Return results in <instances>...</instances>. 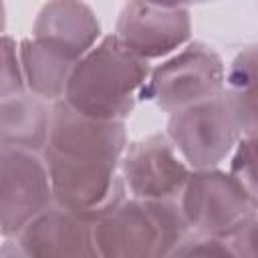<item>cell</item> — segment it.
Segmentation results:
<instances>
[{
  "mask_svg": "<svg viewBox=\"0 0 258 258\" xmlns=\"http://www.w3.org/2000/svg\"><path fill=\"white\" fill-rule=\"evenodd\" d=\"M149 71V60L133 54L115 34H105L73 62L62 99L83 115L125 121Z\"/></svg>",
  "mask_w": 258,
  "mask_h": 258,
  "instance_id": "6da1fadb",
  "label": "cell"
},
{
  "mask_svg": "<svg viewBox=\"0 0 258 258\" xmlns=\"http://www.w3.org/2000/svg\"><path fill=\"white\" fill-rule=\"evenodd\" d=\"M165 135L191 169L218 167L244 135H256V103L230 89L169 113Z\"/></svg>",
  "mask_w": 258,
  "mask_h": 258,
  "instance_id": "7a4b0ae2",
  "label": "cell"
},
{
  "mask_svg": "<svg viewBox=\"0 0 258 258\" xmlns=\"http://www.w3.org/2000/svg\"><path fill=\"white\" fill-rule=\"evenodd\" d=\"M187 234L177 200L125 198L113 212L91 222L93 246L103 258L171 256Z\"/></svg>",
  "mask_w": 258,
  "mask_h": 258,
  "instance_id": "3957f363",
  "label": "cell"
},
{
  "mask_svg": "<svg viewBox=\"0 0 258 258\" xmlns=\"http://www.w3.org/2000/svg\"><path fill=\"white\" fill-rule=\"evenodd\" d=\"M224 77L226 64L216 48L202 40H189L149 71L139 99L173 113L222 91Z\"/></svg>",
  "mask_w": 258,
  "mask_h": 258,
  "instance_id": "277c9868",
  "label": "cell"
},
{
  "mask_svg": "<svg viewBox=\"0 0 258 258\" xmlns=\"http://www.w3.org/2000/svg\"><path fill=\"white\" fill-rule=\"evenodd\" d=\"M42 157L48 169L52 202L87 222L103 218L127 198L117 165L69 157L46 147Z\"/></svg>",
  "mask_w": 258,
  "mask_h": 258,
  "instance_id": "5b68a950",
  "label": "cell"
},
{
  "mask_svg": "<svg viewBox=\"0 0 258 258\" xmlns=\"http://www.w3.org/2000/svg\"><path fill=\"white\" fill-rule=\"evenodd\" d=\"M191 232L228 238L256 216L258 202L218 167L191 169L177 198Z\"/></svg>",
  "mask_w": 258,
  "mask_h": 258,
  "instance_id": "8992f818",
  "label": "cell"
},
{
  "mask_svg": "<svg viewBox=\"0 0 258 258\" xmlns=\"http://www.w3.org/2000/svg\"><path fill=\"white\" fill-rule=\"evenodd\" d=\"M52 204L42 151L0 147V238H14Z\"/></svg>",
  "mask_w": 258,
  "mask_h": 258,
  "instance_id": "52a82bcc",
  "label": "cell"
},
{
  "mask_svg": "<svg viewBox=\"0 0 258 258\" xmlns=\"http://www.w3.org/2000/svg\"><path fill=\"white\" fill-rule=\"evenodd\" d=\"M113 34L145 60L165 58L191 38L189 6L171 0H129Z\"/></svg>",
  "mask_w": 258,
  "mask_h": 258,
  "instance_id": "ba28073f",
  "label": "cell"
},
{
  "mask_svg": "<svg viewBox=\"0 0 258 258\" xmlns=\"http://www.w3.org/2000/svg\"><path fill=\"white\" fill-rule=\"evenodd\" d=\"M189 171L191 167L165 133H151L127 143L119 161L127 194L141 200H177Z\"/></svg>",
  "mask_w": 258,
  "mask_h": 258,
  "instance_id": "9c48e42d",
  "label": "cell"
},
{
  "mask_svg": "<svg viewBox=\"0 0 258 258\" xmlns=\"http://www.w3.org/2000/svg\"><path fill=\"white\" fill-rule=\"evenodd\" d=\"M125 121L95 119L75 111L64 99L50 103V123L46 149L56 153L103 161L119 167L121 155L127 147Z\"/></svg>",
  "mask_w": 258,
  "mask_h": 258,
  "instance_id": "30bf717a",
  "label": "cell"
},
{
  "mask_svg": "<svg viewBox=\"0 0 258 258\" xmlns=\"http://www.w3.org/2000/svg\"><path fill=\"white\" fill-rule=\"evenodd\" d=\"M14 240L24 256H97L91 222L54 202L34 216Z\"/></svg>",
  "mask_w": 258,
  "mask_h": 258,
  "instance_id": "8fae6325",
  "label": "cell"
},
{
  "mask_svg": "<svg viewBox=\"0 0 258 258\" xmlns=\"http://www.w3.org/2000/svg\"><path fill=\"white\" fill-rule=\"evenodd\" d=\"M32 38L62 52L73 62L101 38V24L83 0H48L36 14Z\"/></svg>",
  "mask_w": 258,
  "mask_h": 258,
  "instance_id": "7c38bea8",
  "label": "cell"
},
{
  "mask_svg": "<svg viewBox=\"0 0 258 258\" xmlns=\"http://www.w3.org/2000/svg\"><path fill=\"white\" fill-rule=\"evenodd\" d=\"M48 101L22 91L0 101V147L42 151L48 139Z\"/></svg>",
  "mask_w": 258,
  "mask_h": 258,
  "instance_id": "4fadbf2b",
  "label": "cell"
},
{
  "mask_svg": "<svg viewBox=\"0 0 258 258\" xmlns=\"http://www.w3.org/2000/svg\"><path fill=\"white\" fill-rule=\"evenodd\" d=\"M18 60L28 93L48 103L62 99L73 69L71 58L36 38H22L18 42Z\"/></svg>",
  "mask_w": 258,
  "mask_h": 258,
  "instance_id": "5bb4252c",
  "label": "cell"
},
{
  "mask_svg": "<svg viewBox=\"0 0 258 258\" xmlns=\"http://www.w3.org/2000/svg\"><path fill=\"white\" fill-rule=\"evenodd\" d=\"M224 87L240 95L244 101L256 103V91H254L256 87V46L254 44L242 48L234 56V60L226 69Z\"/></svg>",
  "mask_w": 258,
  "mask_h": 258,
  "instance_id": "9a60e30c",
  "label": "cell"
},
{
  "mask_svg": "<svg viewBox=\"0 0 258 258\" xmlns=\"http://www.w3.org/2000/svg\"><path fill=\"white\" fill-rule=\"evenodd\" d=\"M228 173L248 191L250 198L258 202L256 189V135H244L230 153Z\"/></svg>",
  "mask_w": 258,
  "mask_h": 258,
  "instance_id": "2e32d148",
  "label": "cell"
},
{
  "mask_svg": "<svg viewBox=\"0 0 258 258\" xmlns=\"http://www.w3.org/2000/svg\"><path fill=\"white\" fill-rule=\"evenodd\" d=\"M22 91L26 87L18 60V44L12 36L0 34V101Z\"/></svg>",
  "mask_w": 258,
  "mask_h": 258,
  "instance_id": "e0dca14e",
  "label": "cell"
},
{
  "mask_svg": "<svg viewBox=\"0 0 258 258\" xmlns=\"http://www.w3.org/2000/svg\"><path fill=\"white\" fill-rule=\"evenodd\" d=\"M171 256H234V250L230 246V240L224 236H208L200 232H191L179 242V246L173 250Z\"/></svg>",
  "mask_w": 258,
  "mask_h": 258,
  "instance_id": "ac0fdd59",
  "label": "cell"
},
{
  "mask_svg": "<svg viewBox=\"0 0 258 258\" xmlns=\"http://www.w3.org/2000/svg\"><path fill=\"white\" fill-rule=\"evenodd\" d=\"M256 216L250 218L242 228H238L234 234L228 236L230 246L234 250V256H244V258H256L258 248H256Z\"/></svg>",
  "mask_w": 258,
  "mask_h": 258,
  "instance_id": "d6986e66",
  "label": "cell"
},
{
  "mask_svg": "<svg viewBox=\"0 0 258 258\" xmlns=\"http://www.w3.org/2000/svg\"><path fill=\"white\" fill-rule=\"evenodd\" d=\"M6 30V6L4 0H0V34H4Z\"/></svg>",
  "mask_w": 258,
  "mask_h": 258,
  "instance_id": "ffe728a7",
  "label": "cell"
},
{
  "mask_svg": "<svg viewBox=\"0 0 258 258\" xmlns=\"http://www.w3.org/2000/svg\"><path fill=\"white\" fill-rule=\"evenodd\" d=\"M171 2H177V4H183V6H191V4H204V2H212V0H171Z\"/></svg>",
  "mask_w": 258,
  "mask_h": 258,
  "instance_id": "44dd1931",
  "label": "cell"
}]
</instances>
